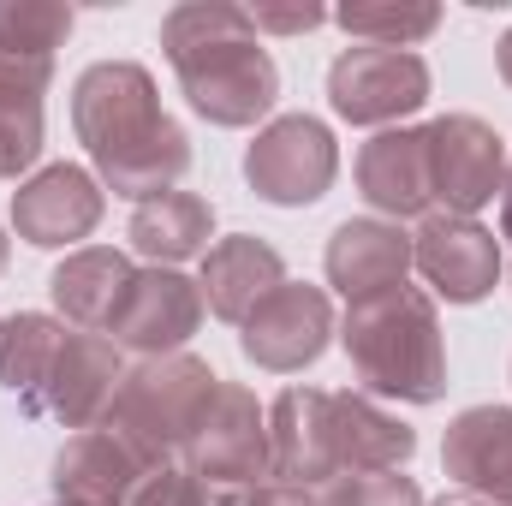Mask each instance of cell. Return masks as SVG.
Wrapping results in <instances>:
<instances>
[{
  "mask_svg": "<svg viewBox=\"0 0 512 506\" xmlns=\"http://www.w3.org/2000/svg\"><path fill=\"white\" fill-rule=\"evenodd\" d=\"M72 126L114 197H167L191 167V137L161 114L155 78L137 60H96L72 84Z\"/></svg>",
  "mask_w": 512,
  "mask_h": 506,
  "instance_id": "cell-1",
  "label": "cell"
},
{
  "mask_svg": "<svg viewBox=\"0 0 512 506\" xmlns=\"http://www.w3.org/2000/svg\"><path fill=\"white\" fill-rule=\"evenodd\" d=\"M161 48L179 72V90L209 126H256L280 102V72L245 6L227 0L173 6L161 18Z\"/></svg>",
  "mask_w": 512,
  "mask_h": 506,
  "instance_id": "cell-2",
  "label": "cell"
},
{
  "mask_svg": "<svg viewBox=\"0 0 512 506\" xmlns=\"http://www.w3.org/2000/svg\"><path fill=\"white\" fill-rule=\"evenodd\" d=\"M346 358L352 376L382 399H405V405H435L447 393V346H441V316L435 298L417 286L382 292L370 304L346 310Z\"/></svg>",
  "mask_w": 512,
  "mask_h": 506,
  "instance_id": "cell-3",
  "label": "cell"
},
{
  "mask_svg": "<svg viewBox=\"0 0 512 506\" xmlns=\"http://www.w3.org/2000/svg\"><path fill=\"white\" fill-rule=\"evenodd\" d=\"M221 376L191 358V352H173V358H143L137 370H126L102 429H114L131 453L155 471V465H179L191 429L203 423L209 399H215Z\"/></svg>",
  "mask_w": 512,
  "mask_h": 506,
  "instance_id": "cell-4",
  "label": "cell"
},
{
  "mask_svg": "<svg viewBox=\"0 0 512 506\" xmlns=\"http://www.w3.org/2000/svg\"><path fill=\"white\" fill-rule=\"evenodd\" d=\"M340 173V149L334 131L310 114H280L256 131V143L245 149V179L262 203L274 209H304L316 197H328Z\"/></svg>",
  "mask_w": 512,
  "mask_h": 506,
  "instance_id": "cell-5",
  "label": "cell"
},
{
  "mask_svg": "<svg viewBox=\"0 0 512 506\" xmlns=\"http://www.w3.org/2000/svg\"><path fill=\"white\" fill-rule=\"evenodd\" d=\"M179 465L197 483H215V489L268 477V411L256 405L251 387H239V381H221L215 387V399H209L203 423L191 429Z\"/></svg>",
  "mask_w": 512,
  "mask_h": 506,
  "instance_id": "cell-6",
  "label": "cell"
},
{
  "mask_svg": "<svg viewBox=\"0 0 512 506\" xmlns=\"http://www.w3.org/2000/svg\"><path fill=\"white\" fill-rule=\"evenodd\" d=\"M328 102L352 126H387L429 102V66L411 48H346L328 66Z\"/></svg>",
  "mask_w": 512,
  "mask_h": 506,
  "instance_id": "cell-7",
  "label": "cell"
},
{
  "mask_svg": "<svg viewBox=\"0 0 512 506\" xmlns=\"http://www.w3.org/2000/svg\"><path fill=\"white\" fill-rule=\"evenodd\" d=\"M429 137V191L441 203V215H477L483 203H495V191L507 185V143L495 126H483L477 114H441Z\"/></svg>",
  "mask_w": 512,
  "mask_h": 506,
  "instance_id": "cell-8",
  "label": "cell"
},
{
  "mask_svg": "<svg viewBox=\"0 0 512 506\" xmlns=\"http://www.w3.org/2000/svg\"><path fill=\"white\" fill-rule=\"evenodd\" d=\"M328 334H334V304L322 286H298V280H280L251 316H245V358L256 370H274V376H292L304 364H316L328 352Z\"/></svg>",
  "mask_w": 512,
  "mask_h": 506,
  "instance_id": "cell-9",
  "label": "cell"
},
{
  "mask_svg": "<svg viewBox=\"0 0 512 506\" xmlns=\"http://www.w3.org/2000/svg\"><path fill=\"white\" fill-rule=\"evenodd\" d=\"M268 477L292 489H328L340 477L334 453V393L322 387H286L268 411Z\"/></svg>",
  "mask_w": 512,
  "mask_h": 506,
  "instance_id": "cell-10",
  "label": "cell"
},
{
  "mask_svg": "<svg viewBox=\"0 0 512 506\" xmlns=\"http://www.w3.org/2000/svg\"><path fill=\"white\" fill-rule=\"evenodd\" d=\"M197 322H203L197 280H185L179 268H143L108 334H114V346H131L143 358H173L197 334Z\"/></svg>",
  "mask_w": 512,
  "mask_h": 506,
  "instance_id": "cell-11",
  "label": "cell"
},
{
  "mask_svg": "<svg viewBox=\"0 0 512 506\" xmlns=\"http://www.w3.org/2000/svg\"><path fill=\"white\" fill-rule=\"evenodd\" d=\"M102 221V185L84 173V167H42L36 179H24L12 191V227L24 245L36 251H60V245H78L90 239Z\"/></svg>",
  "mask_w": 512,
  "mask_h": 506,
  "instance_id": "cell-12",
  "label": "cell"
},
{
  "mask_svg": "<svg viewBox=\"0 0 512 506\" xmlns=\"http://www.w3.org/2000/svg\"><path fill=\"white\" fill-rule=\"evenodd\" d=\"M411 268L447 298V304H477L495 292L501 274V251L495 233L465 221V215H429L423 233L411 239Z\"/></svg>",
  "mask_w": 512,
  "mask_h": 506,
  "instance_id": "cell-13",
  "label": "cell"
},
{
  "mask_svg": "<svg viewBox=\"0 0 512 506\" xmlns=\"http://www.w3.org/2000/svg\"><path fill=\"white\" fill-rule=\"evenodd\" d=\"M126 381L120 364V346L108 334H84V328H66V346L54 358V376H48V399H42V417L66 423V429H96L114 405Z\"/></svg>",
  "mask_w": 512,
  "mask_h": 506,
  "instance_id": "cell-14",
  "label": "cell"
},
{
  "mask_svg": "<svg viewBox=\"0 0 512 506\" xmlns=\"http://www.w3.org/2000/svg\"><path fill=\"white\" fill-rule=\"evenodd\" d=\"M143 477H149V465L102 423L78 429L54 453V501H72V506H131Z\"/></svg>",
  "mask_w": 512,
  "mask_h": 506,
  "instance_id": "cell-15",
  "label": "cell"
},
{
  "mask_svg": "<svg viewBox=\"0 0 512 506\" xmlns=\"http://www.w3.org/2000/svg\"><path fill=\"white\" fill-rule=\"evenodd\" d=\"M441 465L465 495L512 506V411L507 405H471L447 423Z\"/></svg>",
  "mask_w": 512,
  "mask_h": 506,
  "instance_id": "cell-16",
  "label": "cell"
},
{
  "mask_svg": "<svg viewBox=\"0 0 512 506\" xmlns=\"http://www.w3.org/2000/svg\"><path fill=\"white\" fill-rule=\"evenodd\" d=\"M411 274V239L399 221H340L328 239V286H340L352 304H370L399 292Z\"/></svg>",
  "mask_w": 512,
  "mask_h": 506,
  "instance_id": "cell-17",
  "label": "cell"
},
{
  "mask_svg": "<svg viewBox=\"0 0 512 506\" xmlns=\"http://www.w3.org/2000/svg\"><path fill=\"white\" fill-rule=\"evenodd\" d=\"M358 191L370 209H382L393 221L429 215L435 191H429V137L411 126L382 131L358 149Z\"/></svg>",
  "mask_w": 512,
  "mask_h": 506,
  "instance_id": "cell-18",
  "label": "cell"
},
{
  "mask_svg": "<svg viewBox=\"0 0 512 506\" xmlns=\"http://www.w3.org/2000/svg\"><path fill=\"white\" fill-rule=\"evenodd\" d=\"M280 280H286L280 251H274L268 239H256V233H239V239L209 245L197 292H203V304H209L221 322H239V328H245V316H251Z\"/></svg>",
  "mask_w": 512,
  "mask_h": 506,
  "instance_id": "cell-19",
  "label": "cell"
},
{
  "mask_svg": "<svg viewBox=\"0 0 512 506\" xmlns=\"http://www.w3.org/2000/svg\"><path fill=\"white\" fill-rule=\"evenodd\" d=\"M131 280H137V268H131L126 251L90 245V251H72L60 268H54L48 292H54V304H60V316H66L72 328H84V334H108L114 316H120V304H126Z\"/></svg>",
  "mask_w": 512,
  "mask_h": 506,
  "instance_id": "cell-20",
  "label": "cell"
},
{
  "mask_svg": "<svg viewBox=\"0 0 512 506\" xmlns=\"http://www.w3.org/2000/svg\"><path fill=\"white\" fill-rule=\"evenodd\" d=\"M54 60L48 54H12L0 48V179H18L42 155V96H48Z\"/></svg>",
  "mask_w": 512,
  "mask_h": 506,
  "instance_id": "cell-21",
  "label": "cell"
},
{
  "mask_svg": "<svg viewBox=\"0 0 512 506\" xmlns=\"http://www.w3.org/2000/svg\"><path fill=\"white\" fill-rule=\"evenodd\" d=\"M334 453L346 471H399L417 453V429L387 417L364 393H334Z\"/></svg>",
  "mask_w": 512,
  "mask_h": 506,
  "instance_id": "cell-22",
  "label": "cell"
},
{
  "mask_svg": "<svg viewBox=\"0 0 512 506\" xmlns=\"http://www.w3.org/2000/svg\"><path fill=\"white\" fill-rule=\"evenodd\" d=\"M215 239V209L197 197V191H167V197H149L137 203L131 215V245L149 256L155 268H173L185 256H209Z\"/></svg>",
  "mask_w": 512,
  "mask_h": 506,
  "instance_id": "cell-23",
  "label": "cell"
},
{
  "mask_svg": "<svg viewBox=\"0 0 512 506\" xmlns=\"http://www.w3.org/2000/svg\"><path fill=\"white\" fill-rule=\"evenodd\" d=\"M66 346V328L54 316H36V310H18L0 322V387L30 411L42 417V399H48V376H54V358Z\"/></svg>",
  "mask_w": 512,
  "mask_h": 506,
  "instance_id": "cell-24",
  "label": "cell"
},
{
  "mask_svg": "<svg viewBox=\"0 0 512 506\" xmlns=\"http://www.w3.org/2000/svg\"><path fill=\"white\" fill-rule=\"evenodd\" d=\"M334 18L346 36H358L370 48H411L441 24V6H429V0H352Z\"/></svg>",
  "mask_w": 512,
  "mask_h": 506,
  "instance_id": "cell-25",
  "label": "cell"
},
{
  "mask_svg": "<svg viewBox=\"0 0 512 506\" xmlns=\"http://www.w3.org/2000/svg\"><path fill=\"white\" fill-rule=\"evenodd\" d=\"M72 36V6L60 0H0V48L12 54H48Z\"/></svg>",
  "mask_w": 512,
  "mask_h": 506,
  "instance_id": "cell-26",
  "label": "cell"
},
{
  "mask_svg": "<svg viewBox=\"0 0 512 506\" xmlns=\"http://www.w3.org/2000/svg\"><path fill=\"white\" fill-rule=\"evenodd\" d=\"M316 501L322 506H423V489L405 471H346Z\"/></svg>",
  "mask_w": 512,
  "mask_h": 506,
  "instance_id": "cell-27",
  "label": "cell"
},
{
  "mask_svg": "<svg viewBox=\"0 0 512 506\" xmlns=\"http://www.w3.org/2000/svg\"><path fill=\"white\" fill-rule=\"evenodd\" d=\"M203 501H209V483H197L185 465H155L131 495V506H203Z\"/></svg>",
  "mask_w": 512,
  "mask_h": 506,
  "instance_id": "cell-28",
  "label": "cell"
},
{
  "mask_svg": "<svg viewBox=\"0 0 512 506\" xmlns=\"http://www.w3.org/2000/svg\"><path fill=\"white\" fill-rule=\"evenodd\" d=\"M256 24V36L262 30H274V36H298V30H316V24H328V12L316 6V0H298V6H245Z\"/></svg>",
  "mask_w": 512,
  "mask_h": 506,
  "instance_id": "cell-29",
  "label": "cell"
},
{
  "mask_svg": "<svg viewBox=\"0 0 512 506\" xmlns=\"http://www.w3.org/2000/svg\"><path fill=\"white\" fill-rule=\"evenodd\" d=\"M203 506H256V483H233V489H215L209 483V501Z\"/></svg>",
  "mask_w": 512,
  "mask_h": 506,
  "instance_id": "cell-30",
  "label": "cell"
},
{
  "mask_svg": "<svg viewBox=\"0 0 512 506\" xmlns=\"http://www.w3.org/2000/svg\"><path fill=\"white\" fill-rule=\"evenodd\" d=\"M501 233L512 239V161H507V185H501Z\"/></svg>",
  "mask_w": 512,
  "mask_h": 506,
  "instance_id": "cell-31",
  "label": "cell"
},
{
  "mask_svg": "<svg viewBox=\"0 0 512 506\" xmlns=\"http://www.w3.org/2000/svg\"><path fill=\"white\" fill-rule=\"evenodd\" d=\"M495 66H501V78H507V90H512V30L501 36V48H495Z\"/></svg>",
  "mask_w": 512,
  "mask_h": 506,
  "instance_id": "cell-32",
  "label": "cell"
},
{
  "mask_svg": "<svg viewBox=\"0 0 512 506\" xmlns=\"http://www.w3.org/2000/svg\"><path fill=\"white\" fill-rule=\"evenodd\" d=\"M441 506H489V501H477V495H459V501H441Z\"/></svg>",
  "mask_w": 512,
  "mask_h": 506,
  "instance_id": "cell-33",
  "label": "cell"
},
{
  "mask_svg": "<svg viewBox=\"0 0 512 506\" xmlns=\"http://www.w3.org/2000/svg\"><path fill=\"white\" fill-rule=\"evenodd\" d=\"M0 274H6V239H0Z\"/></svg>",
  "mask_w": 512,
  "mask_h": 506,
  "instance_id": "cell-34",
  "label": "cell"
},
{
  "mask_svg": "<svg viewBox=\"0 0 512 506\" xmlns=\"http://www.w3.org/2000/svg\"><path fill=\"white\" fill-rule=\"evenodd\" d=\"M54 506H72V501H54Z\"/></svg>",
  "mask_w": 512,
  "mask_h": 506,
  "instance_id": "cell-35",
  "label": "cell"
}]
</instances>
